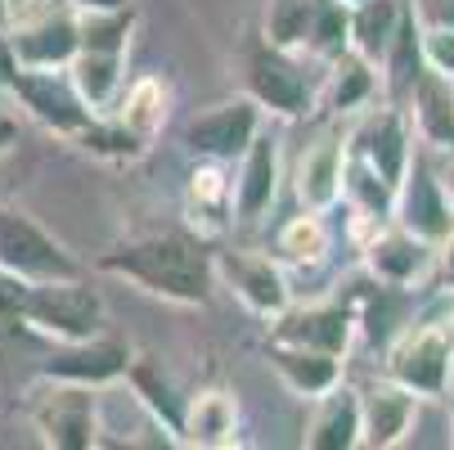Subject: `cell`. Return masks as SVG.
<instances>
[{
	"label": "cell",
	"mask_w": 454,
	"mask_h": 450,
	"mask_svg": "<svg viewBox=\"0 0 454 450\" xmlns=\"http://www.w3.org/2000/svg\"><path fill=\"white\" fill-rule=\"evenodd\" d=\"M401 5L396 0H351V50L360 59H382L387 45L396 36V23H401Z\"/></svg>",
	"instance_id": "cb8c5ba5"
},
{
	"label": "cell",
	"mask_w": 454,
	"mask_h": 450,
	"mask_svg": "<svg viewBox=\"0 0 454 450\" xmlns=\"http://www.w3.org/2000/svg\"><path fill=\"white\" fill-rule=\"evenodd\" d=\"M319 0H270L266 5V41L279 50H306Z\"/></svg>",
	"instance_id": "4dcf8cb0"
},
{
	"label": "cell",
	"mask_w": 454,
	"mask_h": 450,
	"mask_svg": "<svg viewBox=\"0 0 454 450\" xmlns=\"http://www.w3.org/2000/svg\"><path fill=\"white\" fill-rule=\"evenodd\" d=\"M450 194H454V162H450Z\"/></svg>",
	"instance_id": "b9f144b4"
},
{
	"label": "cell",
	"mask_w": 454,
	"mask_h": 450,
	"mask_svg": "<svg viewBox=\"0 0 454 450\" xmlns=\"http://www.w3.org/2000/svg\"><path fill=\"white\" fill-rule=\"evenodd\" d=\"M212 271H216V280H221L252 315H266V320H270V315H279V311L293 302L284 271L270 262V257H262V252H239V248L212 252Z\"/></svg>",
	"instance_id": "30bf717a"
},
{
	"label": "cell",
	"mask_w": 454,
	"mask_h": 450,
	"mask_svg": "<svg viewBox=\"0 0 454 450\" xmlns=\"http://www.w3.org/2000/svg\"><path fill=\"white\" fill-rule=\"evenodd\" d=\"M10 5H14V10H27V5H36V0H10Z\"/></svg>",
	"instance_id": "60d3db41"
},
{
	"label": "cell",
	"mask_w": 454,
	"mask_h": 450,
	"mask_svg": "<svg viewBox=\"0 0 454 450\" xmlns=\"http://www.w3.org/2000/svg\"><path fill=\"white\" fill-rule=\"evenodd\" d=\"M126 378H131L136 397L145 401V410L153 414L158 428L171 432V441H180V428H184V397H176V388L167 383V374L149 360V356H136L131 369H126Z\"/></svg>",
	"instance_id": "603a6c76"
},
{
	"label": "cell",
	"mask_w": 454,
	"mask_h": 450,
	"mask_svg": "<svg viewBox=\"0 0 454 450\" xmlns=\"http://www.w3.org/2000/svg\"><path fill=\"white\" fill-rule=\"evenodd\" d=\"M445 280L454 284V234H450V243H445Z\"/></svg>",
	"instance_id": "ab89813d"
},
{
	"label": "cell",
	"mask_w": 454,
	"mask_h": 450,
	"mask_svg": "<svg viewBox=\"0 0 454 450\" xmlns=\"http://www.w3.org/2000/svg\"><path fill=\"white\" fill-rule=\"evenodd\" d=\"M306 50L315 59H329V63L351 50V0H319L310 36H306Z\"/></svg>",
	"instance_id": "83f0119b"
},
{
	"label": "cell",
	"mask_w": 454,
	"mask_h": 450,
	"mask_svg": "<svg viewBox=\"0 0 454 450\" xmlns=\"http://www.w3.org/2000/svg\"><path fill=\"white\" fill-rule=\"evenodd\" d=\"M262 131V104L252 95L221 99L184 122V149L207 162H234Z\"/></svg>",
	"instance_id": "8992f818"
},
{
	"label": "cell",
	"mask_w": 454,
	"mask_h": 450,
	"mask_svg": "<svg viewBox=\"0 0 454 450\" xmlns=\"http://www.w3.org/2000/svg\"><path fill=\"white\" fill-rule=\"evenodd\" d=\"M275 194H279V145L256 131V140L239 154V176H234V194H230L234 221L243 225L262 221L275 208Z\"/></svg>",
	"instance_id": "4fadbf2b"
},
{
	"label": "cell",
	"mask_w": 454,
	"mask_h": 450,
	"mask_svg": "<svg viewBox=\"0 0 454 450\" xmlns=\"http://www.w3.org/2000/svg\"><path fill=\"white\" fill-rule=\"evenodd\" d=\"M234 437H239V406L230 392L207 388L199 397H184V428H180L184 446H234Z\"/></svg>",
	"instance_id": "ac0fdd59"
},
{
	"label": "cell",
	"mask_w": 454,
	"mask_h": 450,
	"mask_svg": "<svg viewBox=\"0 0 454 450\" xmlns=\"http://www.w3.org/2000/svg\"><path fill=\"white\" fill-rule=\"evenodd\" d=\"M95 271L140 284L145 293L180 302V306H207L212 284H216L212 252L184 230H153V234L121 239L108 252H99Z\"/></svg>",
	"instance_id": "6da1fadb"
},
{
	"label": "cell",
	"mask_w": 454,
	"mask_h": 450,
	"mask_svg": "<svg viewBox=\"0 0 454 450\" xmlns=\"http://www.w3.org/2000/svg\"><path fill=\"white\" fill-rule=\"evenodd\" d=\"M315 401H319V410L306 428L310 450H351V446H360V397L356 392L329 388Z\"/></svg>",
	"instance_id": "ffe728a7"
},
{
	"label": "cell",
	"mask_w": 454,
	"mask_h": 450,
	"mask_svg": "<svg viewBox=\"0 0 454 450\" xmlns=\"http://www.w3.org/2000/svg\"><path fill=\"white\" fill-rule=\"evenodd\" d=\"M243 77H247V95L262 104V113L275 117H306L315 104V91L301 73V63L293 59V50L270 45L266 36L247 41L243 50Z\"/></svg>",
	"instance_id": "277c9868"
},
{
	"label": "cell",
	"mask_w": 454,
	"mask_h": 450,
	"mask_svg": "<svg viewBox=\"0 0 454 450\" xmlns=\"http://www.w3.org/2000/svg\"><path fill=\"white\" fill-rule=\"evenodd\" d=\"M266 360H270V369L288 383L297 397H310V401L342 383V360L329 356V351H310V347H293V343H270L266 347Z\"/></svg>",
	"instance_id": "2e32d148"
},
{
	"label": "cell",
	"mask_w": 454,
	"mask_h": 450,
	"mask_svg": "<svg viewBox=\"0 0 454 450\" xmlns=\"http://www.w3.org/2000/svg\"><path fill=\"white\" fill-rule=\"evenodd\" d=\"M113 117H117L121 126H131L136 136L153 140V136L162 131V122H167V86H162L158 77L131 82V86H126V95H117Z\"/></svg>",
	"instance_id": "484cf974"
},
{
	"label": "cell",
	"mask_w": 454,
	"mask_h": 450,
	"mask_svg": "<svg viewBox=\"0 0 454 450\" xmlns=\"http://www.w3.org/2000/svg\"><path fill=\"white\" fill-rule=\"evenodd\" d=\"M414 423V392L401 383H378L360 397V441L364 446H396Z\"/></svg>",
	"instance_id": "9a60e30c"
},
{
	"label": "cell",
	"mask_w": 454,
	"mask_h": 450,
	"mask_svg": "<svg viewBox=\"0 0 454 450\" xmlns=\"http://www.w3.org/2000/svg\"><path fill=\"white\" fill-rule=\"evenodd\" d=\"M23 325H32L36 334H50L54 343H82L108 329V306L104 297L86 284V275L77 280H36L27 288L23 302Z\"/></svg>",
	"instance_id": "7a4b0ae2"
},
{
	"label": "cell",
	"mask_w": 454,
	"mask_h": 450,
	"mask_svg": "<svg viewBox=\"0 0 454 450\" xmlns=\"http://www.w3.org/2000/svg\"><path fill=\"white\" fill-rule=\"evenodd\" d=\"M14 140H19V122H14V117H10L5 108H0V154H5V149H10Z\"/></svg>",
	"instance_id": "74e56055"
},
{
	"label": "cell",
	"mask_w": 454,
	"mask_h": 450,
	"mask_svg": "<svg viewBox=\"0 0 454 450\" xmlns=\"http://www.w3.org/2000/svg\"><path fill=\"white\" fill-rule=\"evenodd\" d=\"M27 288H32V280H23V275H14V271L0 266V320H19V315H23Z\"/></svg>",
	"instance_id": "e575fe53"
},
{
	"label": "cell",
	"mask_w": 454,
	"mask_h": 450,
	"mask_svg": "<svg viewBox=\"0 0 454 450\" xmlns=\"http://www.w3.org/2000/svg\"><path fill=\"white\" fill-rule=\"evenodd\" d=\"M77 14H90V10H126L131 0H68Z\"/></svg>",
	"instance_id": "8d00e7d4"
},
{
	"label": "cell",
	"mask_w": 454,
	"mask_h": 450,
	"mask_svg": "<svg viewBox=\"0 0 454 450\" xmlns=\"http://www.w3.org/2000/svg\"><path fill=\"white\" fill-rule=\"evenodd\" d=\"M14 14H19V10L10 5V0H0V28H5V32H10V23H14Z\"/></svg>",
	"instance_id": "f35d334b"
},
{
	"label": "cell",
	"mask_w": 454,
	"mask_h": 450,
	"mask_svg": "<svg viewBox=\"0 0 454 450\" xmlns=\"http://www.w3.org/2000/svg\"><path fill=\"white\" fill-rule=\"evenodd\" d=\"M356 145H360L364 162H369L387 185H392V189L401 185V176H405V167H410V136H405L401 113H378V117H369L364 131L356 136Z\"/></svg>",
	"instance_id": "d6986e66"
},
{
	"label": "cell",
	"mask_w": 454,
	"mask_h": 450,
	"mask_svg": "<svg viewBox=\"0 0 454 450\" xmlns=\"http://www.w3.org/2000/svg\"><path fill=\"white\" fill-rule=\"evenodd\" d=\"M136 360V347L113 334H95L82 343H59V351H50L41 360V378H59V383H82V388H108L121 383L126 369Z\"/></svg>",
	"instance_id": "9c48e42d"
},
{
	"label": "cell",
	"mask_w": 454,
	"mask_h": 450,
	"mask_svg": "<svg viewBox=\"0 0 454 450\" xmlns=\"http://www.w3.org/2000/svg\"><path fill=\"white\" fill-rule=\"evenodd\" d=\"M77 28H82V50L126 54V45H131V32H136V5H126V10H90V14H77Z\"/></svg>",
	"instance_id": "f546056e"
},
{
	"label": "cell",
	"mask_w": 454,
	"mask_h": 450,
	"mask_svg": "<svg viewBox=\"0 0 454 450\" xmlns=\"http://www.w3.org/2000/svg\"><path fill=\"white\" fill-rule=\"evenodd\" d=\"M0 266L23 275V280H77L86 275V266L63 248L54 234H45L32 217L0 208Z\"/></svg>",
	"instance_id": "5b68a950"
},
{
	"label": "cell",
	"mask_w": 454,
	"mask_h": 450,
	"mask_svg": "<svg viewBox=\"0 0 454 450\" xmlns=\"http://www.w3.org/2000/svg\"><path fill=\"white\" fill-rule=\"evenodd\" d=\"M410 104H414V117H419V131L441 145V149H454V86L445 73L427 68L414 77L410 86Z\"/></svg>",
	"instance_id": "7402d4cb"
},
{
	"label": "cell",
	"mask_w": 454,
	"mask_h": 450,
	"mask_svg": "<svg viewBox=\"0 0 454 450\" xmlns=\"http://www.w3.org/2000/svg\"><path fill=\"white\" fill-rule=\"evenodd\" d=\"M450 365H454V338L441 325H427V329L401 338L392 360H387V369H392V378L401 383V388L423 392V397H441L445 392Z\"/></svg>",
	"instance_id": "8fae6325"
},
{
	"label": "cell",
	"mask_w": 454,
	"mask_h": 450,
	"mask_svg": "<svg viewBox=\"0 0 454 450\" xmlns=\"http://www.w3.org/2000/svg\"><path fill=\"white\" fill-rule=\"evenodd\" d=\"M396 199H401V225L410 234H419L423 243H441L454 234V217H450V203L441 194V180L423 162L405 167V176L396 185Z\"/></svg>",
	"instance_id": "5bb4252c"
},
{
	"label": "cell",
	"mask_w": 454,
	"mask_h": 450,
	"mask_svg": "<svg viewBox=\"0 0 454 450\" xmlns=\"http://www.w3.org/2000/svg\"><path fill=\"white\" fill-rule=\"evenodd\" d=\"M369 271L382 280V284H410L419 271H423V262H427V248H423V239L419 234H410V230H401V234H378L373 243H369Z\"/></svg>",
	"instance_id": "d4e9b609"
},
{
	"label": "cell",
	"mask_w": 454,
	"mask_h": 450,
	"mask_svg": "<svg viewBox=\"0 0 454 450\" xmlns=\"http://www.w3.org/2000/svg\"><path fill=\"white\" fill-rule=\"evenodd\" d=\"M279 252L293 257V262H315V257L324 252V225H319V212L293 217V221L279 230Z\"/></svg>",
	"instance_id": "d6a6232c"
},
{
	"label": "cell",
	"mask_w": 454,
	"mask_h": 450,
	"mask_svg": "<svg viewBox=\"0 0 454 450\" xmlns=\"http://www.w3.org/2000/svg\"><path fill=\"white\" fill-rule=\"evenodd\" d=\"M419 45H423V68H436L445 77H454V28H432V32H419Z\"/></svg>",
	"instance_id": "836d02e7"
},
{
	"label": "cell",
	"mask_w": 454,
	"mask_h": 450,
	"mask_svg": "<svg viewBox=\"0 0 454 450\" xmlns=\"http://www.w3.org/2000/svg\"><path fill=\"white\" fill-rule=\"evenodd\" d=\"M10 99H19L27 108V117H36L45 131L68 136V140L95 117L90 104L77 95L68 68H19L10 82Z\"/></svg>",
	"instance_id": "52a82bcc"
},
{
	"label": "cell",
	"mask_w": 454,
	"mask_h": 450,
	"mask_svg": "<svg viewBox=\"0 0 454 450\" xmlns=\"http://www.w3.org/2000/svg\"><path fill=\"white\" fill-rule=\"evenodd\" d=\"M342 167H347V149L338 136H324L315 149H306L297 167V199L306 212H329L342 199Z\"/></svg>",
	"instance_id": "e0dca14e"
},
{
	"label": "cell",
	"mask_w": 454,
	"mask_h": 450,
	"mask_svg": "<svg viewBox=\"0 0 454 450\" xmlns=\"http://www.w3.org/2000/svg\"><path fill=\"white\" fill-rule=\"evenodd\" d=\"M90 158H104V162H136V158H145V149H149V140L145 136H136L131 126H121L113 113L104 117H90L82 131L73 136Z\"/></svg>",
	"instance_id": "4316f807"
},
{
	"label": "cell",
	"mask_w": 454,
	"mask_h": 450,
	"mask_svg": "<svg viewBox=\"0 0 454 450\" xmlns=\"http://www.w3.org/2000/svg\"><path fill=\"white\" fill-rule=\"evenodd\" d=\"M230 194H234V180H225V162L203 158V167H193V176H189V212H193V221L199 217H212L216 225L234 221Z\"/></svg>",
	"instance_id": "f1b7e54d"
},
{
	"label": "cell",
	"mask_w": 454,
	"mask_h": 450,
	"mask_svg": "<svg viewBox=\"0 0 454 450\" xmlns=\"http://www.w3.org/2000/svg\"><path fill=\"white\" fill-rule=\"evenodd\" d=\"M32 423L45 446L59 450H90L99 446V397L82 383L41 378L32 392Z\"/></svg>",
	"instance_id": "3957f363"
},
{
	"label": "cell",
	"mask_w": 454,
	"mask_h": 450,
	"mask_svg": "<svg viewBox=\"0 0 454 450\" xmlns=\"http://www.w3.org/2000/svg\"><path fill=\"white\" fill-rule=\"evenodd\" d=\"M270 343H293V347H310V351H329L342 356L351 347V329L356 320L347 306H284L279 315H270Z\"/></svg>",
	"instance_id": "7c38bea8"
},
{
	"label": "cell",
	"mask_w": 454,
	"mask_h": 450,
	"mask_svg": "<svg viewBox=\"0 0 454 450\" xmlns=\"http://www.w3.org/2000/svg\"><path fill=\"white\" fill-rule=\"evenodd\" d=\"M68 77L77 86V95L90 104V113H108L121 95L126 82V54H104V50H77V59L68 63Z\"/></svg>",
	"instance_id": "44dd1931"
},
{
	"label": "cell",
	"mask_w": 454,
	"mask_h": 450,
	"mask_svg": "<svg viewBox=\"0 0 454 450\" xmlns=\"http://www.w3.org/2000/svg\"><path fill=\"white\" fill-rule=\"evenodd\" d=\"M14 73H19V59H14V50H10V32L0 28V95H10Z\"/></svg>",
	"instance_id": "d590c367"
},
{
	"label": "cell",
	"mask_w": 454,
	"mask_h": 450,
	"mask_svg": "<svg viewBox=\"0 0 454 450\" xmlns=\"http://www.w3.org/2000/svg\"><path fill=\"white\" fill-rule=\"evenodd\" d=\"M333 63H338V68H333V82H329V108H338V113L360 108L373 95V63L360 59L356 50H347Z\"/></svg>",
	"instance_id": "1f68e13d"
},
{
	"label": "cell",
	"mask_w": 454,
	"mask_h": 450,
	"mask_svg": "<svg viewBox=\"0 0 454 450\" xmlns=\"http://www.w3.org/2000/svg\"><path fill=\"white\" fill-rule=\"evenodd\" d=\"M10 50L19 68H68L82 50L77 10L68 0H50L27 23H10Z\"/></svg>",
	"instance_id": "ba28073f"
}]
</instances>
